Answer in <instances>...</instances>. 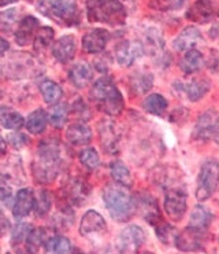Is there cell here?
<instances>
[{
    "label": "cell",
    "instance_id": "obj_1",
    "mask_svg": "<svg viewBox=\"0 0 219 254\" xmlns=\"http://www.w3.org/2000/svg\"><path fill=\"white\" fill-rule=\"evenodd\" d=\"M62 147L59 140H43L37 150V157L33 162V175L39 183H52L62 169Z\"/></svg>",
    "mask_w": 219,
    "mask_h": 254
},
{
    "label": "cell",
    "instance_id": "obj_2",
    "mask_svg": "<svg viewBox=\"0 0 219 254\" xmlns=\"http://www.w3.org/2000/svg\"><path fill=\"white\" fill-rule=\"evenodd\" d=\"M90 99L97 109L110 117H117L125 109L124 95L111 77L104 76L93 83L90 88Z\"/></svg>",
    "mask_w": 219,
    "mask_h": 254
},
{
    "label": "cell",
    "instance_id": "obj_3",
    "mask_svg": "<svg viewBox=\"0 0 219 254\" xmlns=\"http://www.w3.org/2000/svg\"><path fill=\"white\" fill-rule=\"evenodd\" d=\"M126 187L119 184H110L103 191V201L110 216L118 223H126L136 212L134 196L126 191Z\"/></svg>",
    "mask_w": 219,
    "mask_h": 254
},
{
    "label": "cell",
    "instance_id": "obj_4",
    "mask_svg": "<svg viewBox=\"0 0 219 254\" xmlns=\"http://www.w3.org/2000/svg\"><path fill=\"white\" fill-rule=\"evenodd\" d=\"M87 14L90 22L122 26L128 11L121 0H87Z\"/></svg>",
    "mask_w": 219,
    "mask_h": 254
},
{
    "label": "cell",
    "instance_id": "obj_5",
    "mask_svg": "<svg viewBox=\"0 0 219 254\" xmlns=\"http://www.w3.org/2000/svg\"><path fill=\"white\" fill-rule=\"evenodd\" d=\"M37 10L56 24L67 28L78 25L81 19L77 0H40Z\"/></svg>",
    "mask_w": 219,
    "mask_h": 254
},
{
    "label": "cell",
    "instance_id": "obj_6",
    "mask_svg": "<svg viewBox=\"0 0 219 254\" xmlns=\"http://www.w3.org/2000/svg\"><path fill=\"white\" fill-rule=\"evenodd\" d=\"M219 186V162L215 158H208L200 166L196 186V198L200 202L211 198Z\"/></svg>",
    "mask_w": 219,
    "mask_h": 254
},
{
    "label": "cell",
    "instance_id": "obj_7",
    "mask_svg": "<svg viewBox=\"0 0 219 254\" xmlns=\"http://www.w3.org/2000/svg\"><path fill=\"white\" fill-rule=\"evenodd\" d=\"M163 207L166 214L173 221H181L188 209V194L181 187H169L165 194Z\"/></svg>",
    "mask_w": 219,
    "mask_h": 254
},
{
    "label": "cell",
    "instance_id": "obj_8",
    "mask_svg": "<svg viewBox=\"0 0 219 254\" xmlns=\"http://www.w3.org/2000/svg\"><path fill=\"white\" fill-rule=\"evenodd\" d=\"M147 241V234L140 225H128L117 238L115 248L119 253H137Z\"/></svg>",
    "mask_w": 219,
    "mask_h": 254
},
{
    "label": "cell",
    "instance_id": "obj_9",
    "mask_svg": "<svg viewBox=\"0 0 219 254\" xmlns=\"http://www.w3.org/2000/svg\"><path fill=\"white\" fill-rule=\"evenodd\" d=\"M145 55V46L140 40H129L125 39L115 46L114 48V57L122 67H131L134 65L138 58Z\"/></svg>",
    "mask_w": 219,
    "mask_h": 254
},
{
    "label": "cell",
    "instance_id": "obj_10",
    "mask_svg": "<svg viewBox=\"0 0 219 254\" xmlns=\"http://www.w3.org/2000/svg\"><path fill=\"white\" fill-rule=\"evenodd\" d=\"M207 231H200L186 227L174 238V245L181 252H204L207 242Z\"/></svg>",
    "mask_w": 219,
    "mask_h": 254
},
{
    "label": "cell",
    "instance_id": "obj_11",
    "mask_svg": "<svg viewBox=\"0 0 219 254\" xmlns=\"http://www.w3.org/2000/svg\"><path fill=\"white\" fill-rule=\"evenodd\" d=\"M186 19L195 24H208L219 17V4L217 0H195L185 14Z\"/></svg>",
    "mask_w": 219,
    "mask_h": 254
},
{
    "label": "cell",
    "instance_id": "obj_12",
    "mask_svg": "<svg viewBox=\"0 0 219 254\" xmlns=\"http://www.w3.org/2000/svg\"><path fill=\"white\" fill-rule=\"evenodd\" d=\"M134 201H136V210L141 214L142 219L149 225H152L155 228L156 225L163 221L162 212L158 205V199L149 192H138L134 196Z\"/></svg>",
    "mask_w": 219,
    "mask_h": 254
},
{
    "label": "cell",
    "instance_id": "obj_13",
    "mask_svg": "<svg viewBox=\"0 0 219 254\" xmlns=\"http://www.w3.org/2000/svg\"><path fill=\"white\" fill-rule=\"evenodd\" d=\"M173 87L178 94L184 92L190 102H199L210 92L211 81L207 77H195L186 84H184L182 81H174Z\"/></svg>",
    "mask_w": 219,
    "mask_h": 254
},
{
    "label": "cell",
    "instance_id": "obj_14",
    "mask_svg": "<svg viewBox=\"0 0 219 254\" xmlns=\"http://www.w3.org/2000/svg\"><path fill=\"white\" fill-rule=\"evenodd\" d=\"M99 130V137H100L101 147L104 148L107 154H115L119 153V142H121V133H119L118 127L115 123L110 120H103L97 125Z\"/></svg>",
    "mask_w": 219,
    "mask_h": 254
},
{
    "label": "cell",
    "instance_id": "obj_15",
    "mask_svg": "<svg viewBox=\"0 0 219 254\" xmlns=\"http://www.w3.org/2000/svg\"><path fill=\"white\" fill-rule=\"evenodd\" d=\"M219 120V113L215 110H207L204 112L197 119V123L195 124L193 132H192V137L193 140L197 142H208L213 140V133L215 129V125Z\"/></svg>",
    "mask_w": 219,
    "mask_h": 254
},
{
    "label": "cell",
    "instance_id": "obj_16",
    "mask_svg": "<svg viewBox=\"0 0 219 254\" xmlns=\"http://www.w3.org/2000/svg\"><path fill=\"white\" fill-rule=\"evenodd\" d=\"M111 39V33L107 29L95 28L83 36V50L88 54H100L106 50Z\"/></svg>",
    "mask_w": 219,
    "mask_h": 254
},
{
    "label": "cell",
    "instance_id": "obj_17",
    "mask_svg": "<svg viewBox=\"0 0 219 254\" xmlns=\"http://www.w3.org/2000/svg\"><path fill=\"white\" fill-rule=\"evenodd\" d=\"M200 43H203L202 32L193 25H189V26H185L173 40V48L179 53H185L188 50L196 48Z\"/></svg>",
    "mask_w": 219,
    "mask_h": 254
},
{
    "label": "cell",
    "instance_id": "obj_18",
    "mask_svg": "<svg viewBox=\"0 0 219 254\" xmlns=\"http://www.w3.org/2000/svg\"><path fill=\"white\" fill-rule=\"evenodd\" d=\"M90 195V187L88 183L80 178L70 179L65 186V196L67 201L76 205V206H83L84 202L88 199Z\"/></svg>",
    "mask_w": 219,
    "mask_h": 254
},
{
    "label": "cell",
    "instance_id": "obj_19",
    "mask_svg": "<svg viewBox=\"0 0 219 254\" xmlns=\"http://www.w3.org/2000/svg\"><path fill=\"white\" fill-rule=\"evenodd\" d=\"M77 53V42L73 35H65L59 37L52 46V55L60 64H67L74 60Z\"/></svg>",
    "mask_w": 219,
    "mask_h": 254
},
{
    "label": "cell",
    "instance_id": "obj_20",
    "mask_svg": "<svg viewBox=\"0 0 219 254\" xmlns=\"http://www.w3.org/2000/svg\"><path fill=\"white\" fill-rule=\"evenodd\" d=\"M106 220L96 210H88L84 214L81 223H80V234L84 238H88L93 234H103V232H106Z\"/></svg>",
    "mask_w": 219,
    "mask_h": 254
},
{
    "label": "cell",
    "instance_id": "obj_21",
    "mask_svg": "<svg viewBox=\"0 0 219 254\" xmlns=\"http://www.w3.org/2000/svg\"><path fill=\"white\" fill-rule=\"evenodd\" d=\"M36 206V194L32 189L19 190L12 206V214L15 219H24L29 216Z\"/></svg>",
    "mask_w": 219,
    "mask_h": 254
},
{
    "label": "cell",
    "instance_id": "obj_22",
    "mask_svg": "<svg viewBox=\"0 0 219 254\" xmlns=\"http://www.w3.org/2000/svg\"><path fill=\"white\" fill-rule=\"evenodd\" d=\"M93 78V70L89 64L80 61L77 64L71 66L69 70V80L70 83L78 89H83L88 87Z\"/></svg>",
    "mask_w": 219,
    "mask_h": 254
},
{
    "label": "cell",
    "instance_id": "obj_23",
    "mask_svg": "<svg viewBox=\"0 0 219 254\" xmlns=\"http://www.w3.org/2000/svg\"><path fill=\"white\" fill-rule=\"evenodd\" d=\"M204 65H206V58L196 48L185 51L184 55L181 57V60L178 62L179 69L184 71L185 74H195L197 71L202 70Z\"/></svg>",
    "mask_w": 219,
    "mask_h": 254
},
{
    "label": "cell",
    "instance_id": "obj_24",
    "mask_svg": "<svg viewBox=\"0 0 219 254\" xmlns=\"http://www.w3.org/2000/svg\"><path fill=\"white\" fill-rule=\"evenodd\" d=\"M37 26H39V19L32 15H26L19 22V26L15 32V42L18 46L24 47V46H28L29 43H33Z\"/></svg>",
    "mask_w": 219,
    "mask_h": 254
},
{
    "label": "cell",
    "instance_id": "obj_25",
    "mask_svg": "<svg viewBox=\"0 0 219 254\" xmlns=\"http://www.w3.org/2000/svg\"><path fill=\"white\" fill-rule=\"evenodd\" d=\"M92 137H93L92 129L84 123L71 124L66 129V139L73 146H87L92 142Z\"/></svg>",
    "mask_w": 219,
    "mask_h": 254
},
{
    "label": "cell",
    "instance_id": "obj_26",
    "mask_svg": "<svg viewBox=\"0 0 219 254\" xmlns=\"http://www.w3.org/2000/svg\"><path fill=\"white\" fill-rule=\"evenodd\" d=\"M214 219H215V216L208 207H206L202 203H197L190 213L189 224L188 225L192 228H196V230L207 231Z\"/></svg>",
    "mask_w": 219,
    "mask_h": 254
},
{
    "label": "cell",
    "instance_id": "obj_27",
    "mask_svg": "<svg viewBox=\"0 0 219 254\" xmlns=\"http://www.w3.org/2000/svg\"><path fill=\"white\" fill-rule=\"evenodd\" d=\"M167 107H169V102L162 94H149L142 102V109L148 114L156 117H163L166 114Z\"/></svg>",
    "mask_w": 219,
    "mask_h": 254
},
{
    "label": "cell",
    "instance_id": "obj_28",
    "mask_svg": "<svg viewBox=\"0 0 219 254\" xmlns=\"http://www.w3.org/2000/svg\"><path fill=\"white\" fill-rule=\"evenodd\" d=\"M110 175L117 184L124 186L126 189H131L133 186V178L129 168L122 161L115 160L110 164Z\"/></svg>",
    "mask_w": 219,
    "mask_h": 254
},
{
    "label": "cell",
    "instance_id": "obj_29",
    "mask_svg": "<svg viewBox=\"0 0 219 254\" xmlns=\"http://www.w3.org/2000/svg\"><path fill=\"white\" fill-rule=\"evenodd\" d=\"M24 117L14 109L7 106L0 107V125L6 129L18 130L24 127Z\"/></svg>",
    "mask_w": 219,
    "mask_h": 254
},
{
    "label": "cell",
    "instance_id": "obj_30",
    "mask_svg": "<svg viewBox=\"0 0 219 254\" xmlns=\"http://www.w3.org/2000/svg\"><path fill=\"white\" fill-rule=\"evenodd\" d=\"M129 84H131V92H134L136 95H144L152 88V85H154V76L151 73H148V71L136 73V74H133L131 77Z\"/></svg>",
    "mask_w": 219,
    "mask_h": 254
},
{
    "label": "cell",
    "instance_id": "obj_31",
    "mask_svg": "<svg viewBox=\"0 0 219 254\" xmlns=\"http://www.w3.org/2000/svg\"><path fill=\"white\" fill-rule=\"evenodd\" d=\"M48 114L43 109H37L33 113H30L26 120V129L33 135H40L47 128Z\"/></svg>",
    "mask_w": 219,
    "mask_h": 254
},
{
    "label": "cell",
    "instance_id": "obj_32",
    "mask_svg": "<svg viewBox=\"0 0 219 254\" xmlns=\"http://www.w3.org/2000/svg\"><path fill=\"white\" fill-rule=\"evenodd\" d=\"M40 92H42L44 101L48 105H55L60 101L63 96V89L59 84L55 83L52 80H43L40 83Z\"/></svg>",
    "mask_w": 219,
    "mask_h": 254
},
{
    "label": "cell",
    "instance_id": "obj_33",
    "mask_svg": "<svg viewBox=\"0 0 219 254\" xmlns=\"http://www.w3.org/2000/svg\"><path fill=\"white\" fill-rule=\"evenodd\" d=\"M145 50L148 48L149 53L154 54V55H162L163 50H165V39L163 35L158 28H149L145 32Z\"/></svg>",
    "mask_w": 219,
    "mask_h": 254
},
{
    "label": "cell",
    "instance_id": "obj_34",
    "mask_svg": "<svg viewBox=\"0 0 219 254\" xmlns=\"http://www.w3.org/2000/svg\"><path fill=\"white\" fill-rule=\"evenodd\" d=\"M44 249L48 253H71L74 250L70 241L66 237H60V235L48 237L44 243Z\"/></svg>",
    "mask_w": 219,
    "mask_h": 254
},
{
    "label": "cell",
    "instance_id": "obj_35",
    "mask_svg": "<svg viewBox=\"0 0 219 254\" xmlns=\"http://www.w3.org/2000/svg\"><path fill=\"white\" fill-rule=\"evenodd\" d=\"M53 37H55V30L49 26H43L39 28L36 32L35 39H33V48L37 51H43L48 48L53 42Z\"/></svg>",
    "mask_w": 219,
    "mask_h": 254
},
{
    "label": "cell",
    "instance_id": "obj_36",
    "mask_svg": "<svg viewBox=\"0 0 219 254\" xmlns=\"http://www.w3.org/2000/svg\"><path fill=\"white\" fill-rule=\"evenodd\" d=\"M78 160L81 162L84 168H87L88 171H95L100 166V157L97 150L93 147L83 148L78 154Z\"/></svg>",
    "mask_w": 219,
    "mask_h": 254
},
{
    "label": "cell",
    "instance_id": "obj_37",
    "mask_svg": "<svg viewBox=\"0 0 219 254\" xmlns=\"http://www.w3.org/2000/svg\"><path fill=\"white\" fill-rule=\"evenodd\" d=\"M67 116H69V107L65 103H59V105H55V106L51 107L49 110V114H48V119H49V123L55 128H63L67 121Z\"/></svg>",
    "mask_w": 219,
    "mask_h": 254
},
{
    "label": "cell",
    "instance_id": "obj_38",
    "mask_svg": "<svg viewBox=\"0 0 219 254\" xmlns=\"http://www.w3.org/2000/svg\"><path fill=\"white\" fill-rule=\"evenodd\" d=\"M51 206H52V199H51V195L48 194V191H42L39 196H36L35 212L37 213L39 217H44L49 212Z\"/></svg>",
    "mask_w": 219,
    "mask_h": 254
},
{
    "label": "cell",
    "instance_id": "obj_39",
    "mask_svg": "<svg viewBox=\"0 0 219 254\" xmlns=\"http://www.w3.org/2000/svg\"><path fill=\"white\" fill-rule=\"evenodd\" d=\"M155 234H156L158 239L163 245H170V242L174 241V238H175V235H174V228L169 223H166L165 220L160 224L155 227Z\"/></svg>",
    "mask_w": 219,
    "mask_h": 254
},
{
    "label": "cell",
    "instance_id": "obj_40",
    "mask_svg": "<svg viewBox=\"0 0 219 254\" xmlns=\"http://www.w3.org/2000/svg\"><path fill=\"white\" fill-rule=\"evenodd\" d=\"M188 3L189 0H156L155 1L156 6L154 7L159 10H165V11H175V10H181Z\"/></svg>",
    "mask_w": 219,
    "mask_h": 254
},
{
    "label": "cell",
    "instance_id": "obj_41",
    "mask_svg": "<svg viewBox=\"0 0 219 254\" xmlns=\"http://www.w3.org/2000/svg\"><path fill=\"white\" fill-rule=\"evenodd\" d=\"M32 230L29 224H17L12 231V242L21 243L22 241L26 242V238L29 235V231Z\"/></svg>",
    "mask_w": 219,
    "mask_h": 254
},
{
    "label": "cell",
    "instance_id": "obj_42",
    "mask_svg": "<svg viewBox=\"0 0 219 254\" xmlns=\"http://www.w3.org/2000/svg\"><path fill=\"white\" fill-rule=\"evenodd\" d=\"M11 202V187L3 178H0V203L8 205Z\"/></svg>",
    "mask_w": 219,
    "mask_h": 254
},
{
    "label": "cell",
    "instance_id": "obj_43",
    "mask_svg": "<svg viewBox=\"0 0 219 254\" xmlns=\"http://www.w3.org/2000/svg\"><path fill=\"white\" fill-rule=\"evenodd\" d=\"M73 112L76 113L77 116L85 117V119H89V117H90V112H89L88 105H87L83 99H77V101H76V103L73 105Z\"/></svg>",
    "mask_w": 219,
    "mask_h": 254
},
{
    "label": "cell",
    "instance_id": "obj_44",
    "mask_svg": "<svg viewBox=\"0 0 219 254\" xmlns=\"http://www.w3.org/2000/svg\"><path fill=\"white\" fill-rule=\"evenodd\" d=\"M29 142V139H28V136L24 135V133H14V135L10 136V143H11V146L15 150H19V148L25 147L26 144Z\"/></svg>",
    "mask_w": 219,
    "mask_h": 254
},
{
    "label": "cell",
    "instance_id": "obj_45",
    "mask_svg": "<svg viewBox=\"0 0 219 254\" xmlns=\"http://www.w3.org/2000/svg\"><path fill=\"white\" fill-rule=\"evenodd\" d=\"M15 12H17V10L0 12V26L6 29L10 25H12V22L15 21Z\"/></svg>",
    "mask_w": 219,
    "mask_h": 254
},
{
    "label": "cell",
    "instance_id": "obj_46",
    "mask_svg": "<svg viewBox=\"0 0 219 254\" xmlns=\"http://www.w3.org/2000/svg\"><path fill=\"white\" fill-rule=\"evenodd\" d=\"M210 37L215 40V42H219V22L218 24H214V26L210 29Z\"/></svg>",
    "mask_w": 219,
    "mask_h": 254
},
{
    "label": "cell",
    "instance_id": "obj_47",
    "mask_svg": "<svg viewBox=\"0 0 219 254\" xmlns=\"http://www.w3.org/2000/svg\"><path fill=\"white\" fill-rule=\"evenodd\" d=\"M8 48H10V44H8V42L0 37V57H1L3 54H6L7 51H8Z\"/></svg>",
    "mask_w": 219,
    "mask_h": 254
},
{
    "label": "cell",
    "instance_id": "obj_48",
    "mask_svg": "<svg viewBox=\"0 0 219 254\" xmlns=\"http://www.w3.org/2000/svg\"><path fill=\"white\" fill-rule=\"evenodd\" d=\"M7 153V144H6V140L3 139V136L0 133V157L1 155H4Z\"/></svg>",
    "mask_w": 219,
    "mask_h": 254
},
{
    "label": "cell",
    "instance_id": "obj_49",
    "mask_svg": "<svg viewBox=\"0 0 219 254\" xmlns=\"http://www.w3.org/2000/svg\"><path fill=\"white\" fill-rule=\"evenodd\" d=\"M213 140L219 146V120H218V123H217V125H215V129H214Z\"/></svg>",
    "mask_w": 219,
    "mask_h": 254
},
{
    "label": "cell",
    "instance_id": "obj_50",
    "mask_svg": "<svg viewBox=\"0 0 219 254\" xmlns=\"http://www.w3.org/2000/svg\"><path fill=\"white\" fill-rule=\"evenodd\" d=\"M18 0H0V6H8L11 3H15Z\"/></svg>",
    "mask_w": 219,
    "mask_h": 254
},
{
    "label": "cell",
    "instance_id": "obj_51",
    "mask_svg": "<svg viewBox=\"0 0 219 254\" xmlns=\"http://www.w3.org/2000/svg\"><path fill=\"white\" fill-rule=\"evenodd\" d=\"M128 1H131V0H128Z\"/></svg>",
    "mask_w": 219,
    "mask_h": 254
}]
</instances>
